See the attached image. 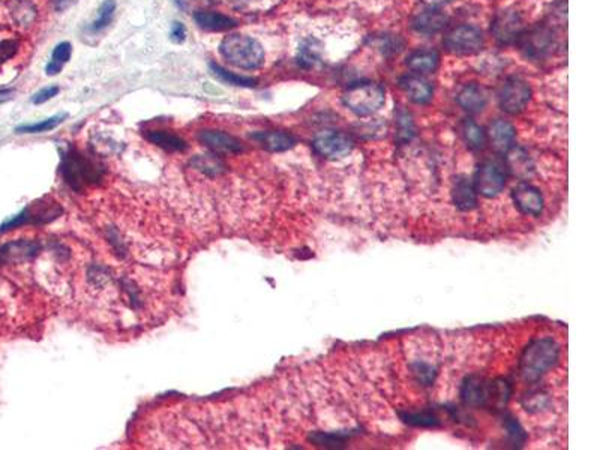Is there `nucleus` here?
Wrapping results in <instances>:
<instances>
[{
	"label": "nucleus",
	"mask_w": 600,
	"mask_h": 450,
	"mask_svg": "<svg viewBox=\"0 0 600 450\" xmlns=\"http://www.w3.org/2000/svg\"><path fill=\"white\" fill-rule=\"evenodd\" d=\"M398 122V140L401 143H407L414 136V124L411 116L407 112H399L396 116Z\"/></svg>",
	"instance_id": "473e14b6"
},
{
	"label": "nucleus",
	"mask_w": 600,
	"mask_h": 450,
	"mask_svg": "<svg viewBox=\"0 0 600 450\" xmlns=\"http://www.w3.org/2000/svg\"><path fill=\"white\" fill-rule=\"evenodd\" d=\"M524 401V407L527 411H541L548 405V395L543 392H534L530 393Z\"/></svg>",
	"instance_id": "f704fd0d"
},
{
	"label": "nucleus",
	"mask_w": 600,
	"mask_h": 450,
	"mask_svg": "<svg viewBox=\"0 0 600 450\" xmlns=\"http://www.w3.org/2000/svg\"><path fill=\"white\" fill-rule=\"evenodd\" d=\"M18 50V42L14 40L0 41V65L5 64L6 60L14 57Z\"/></svg>",
	"instance_id": "c9c22d12"
},
{
	"label": "nucleus",
	"mask_w": 600,
	"mask_h": 450,
	"mask_svg": "<svg viewBox=\"0 0 600 450\" xmlns=\"http://www.w3.org/2000/svg\"><path fill=\"white\" fill-rule=\"evenodd\" d=\"M251 138L267 152H286L296 144V138L284 131H260L251 134Z\"/></svg>",
	"instance_id": "2eb2a0df"
},
{
	"label": "nucleus",
	"mask_w": 600,
	"mask_h": 450,
	"mask_svg": "<svg viewBox=\"0 0 600 450\" xmlns=\"http://www.w3.org/2000/svg\"><path fill=\"white\" fill-rule=\"evenodd\" d=\"M347 439H350V434H344V432H336V434L314 432L310 435V440L312 443L318 446H324V447H341L344 446Z\"/></svg>",
	"instance_id": "c756f323"
},
{
	"label": "nucleus",
	"mask_w": 600,
	"mask_h": 450,
	"mask_svg": "<svg viewBox=\"0 0 600 450\" xmlns=\"http://www.w3.org/2000/svg\"><path fill=\"white\" fill-rule=\"evenodd\" d=\"M221 56L233 66L240 69H259L264 64L261 44L245 35H230L219 45Z\"/></svg>",
	"instance_id": "7ed1b4c3"
},
{
	"label": "nucleus",
	"mask_w": 600,
	"mask_h": 450,
	"mask_svg": "<svg viewBox=\"0 0 600 450\" xmlns=\"http://www.w3.org/2000/svg\"><path fill=\"white\" fill-rule=\"evenodd\" d=\"M449 23V17L443 11L431 8L418 14L413 20V28L422 35H435L442 32Z\"/></svg>",
	"instance_id": "dca6fc26"
},
{
	"label": "nucleus",
	"mask_w": 600,
	"mask_h": 450,
	"mask_svg": "<svg viewBox=\"0 0 600 450\" xmlns=\"http://www.w3.org/2000/svg\"><path fill=\"white\" fill-rule=\"evenodd\" d=\"M512 199L519 212L530 216H539L543 212V197L541 191L533 185L521 182L512 189Z\"/></svg>",
	"instance_id": "f8f14e48"
},
{
	"label": "nucleus",
	"mask_w": 600,
	"mask_h": 450,
	"mask_svg": "<svg viewBox=\"0 0 600 450\" xmlns=\"http://www.w3.org/2000/svg\"><path fill=\"white\" fill-rule=\"evenodd\" d=\"M175 2H176V5H177L179 8H182V9L185 8V5H187V0H175Z\"/></svg>",
	"instance_id": "a19ab883"
},
{
	"label": "nucleus",
	"mask_w": 600,
	"mask_h": 450,
	"mask_svg": "<svg viewBox=\"0 0 600 450\" xmlns=\"http://www.w3.org/2000/svg\"><path fill=\"white\" fill-rule=\"evenodd\" d=\"M185 38H187L185 24L180 23V21H175L173 26H171V30H170V40L179 44V42L185 41Z\"/></svg>",
	"instance_id": "4c0bfd02"
},
{
	"label": "nucleus",
	"mask_w": 600,
	"mask_h": 450,
	"mask_svg": "<svg viewBox=\"0 0 600 450\" xmlns=\"http://www.w3.org/2000/svg\"><path fill=\"white\" fill-rule=\"evenodd\" d=\"M57 93H59V88H57V86H48V88H45V89H41L38 93H35V95H33V98H32V102H33L35 105L44 104V102H47V101L53 100Z\"/></svg>",
	"instance_id": "e433bc0d"
},
{
	"label": "nucleus",
	"mask_w": 600,
	"mask_h": 450,
	"mask_svg": "<svg viewBox=\"0 0 600 450\" xmlns=\"http://www.w3.org/2000/svg\"><path fill=\"white\" fill-rule=\"evenodd\" d=\"M194 21L197 26L209 32H227L237 26V21L228 16L219 14L215 11H197L194 14Z\"/></svg>",
	"instance_id": "a211bd4d"
},
{
	"label": "nucleus",
	"mask_w": 600,
	"mask_h": 450,
	"mask_svg": "<svg viewBox=\"0 0 600 450\" xmlns=\"http://www.w3.org/2000/svg\"><path fill=\"white\" fill-rule=\"evenodd\" d=\"M72 54V45L69 42H60L54 47L52 54V62L47 65V76H57L62 71L64 65L68 62Z\"/></svg>",
	"instance_id": "a878e982"
},
{
	"label": "nucleus",
	"mask_w": 600,
	"mask_h": 450,
	"mask_svg": "<svg viewBox=\"0 0 600 450\" xmlns=\"http://www.w3.org/2000/svg\"><path fill=\"white\" fill-rule=\"evenodd\" d=\"M531 96L529 83L519 77L507 78L498 92V102L501 110L509 114H518L527 107Z\"/></svg>",
	"instance_id": "6e6552de"
},
{
	"label": "nucleus",
	"mask_w": 600,
	"mask_h": 450,
	"mask_svg": "<svg viewBox=\"0 0 600 450\" xmlns=\"http://www.w3.org/2000/svg\"><path fill=\"white\" fill-rule=\"evenodd\" d=\"M401 418L406 423L413 425V427H422V428L437 427V425L440 423V419L437 418L435 413L430 410H423L418 413H404V415H401Z\"/></svg>",
	"instance_id": "cd10ccee"
},
{
	"label": "nucleus",
	"mask_w": 600,
	"mask_h": 450,
	"mask_svg": "<svg viewBox=\"0 0 600 450\" xmlns=\"http://www.w3.org/2000/svg\"><path fill=\"white\" fill-rule=\"evenodd\" d=\"M461 136L464 143L469 146L471 150H483L488 144L486 131L477 125L473 120H464L461 125Z\"/></svg>",
	"instance_id": "5701e85b"
},
{
	"label": "nucleus",
	"mask_w": 600,
	"mask_h": 450,
	"mask_svg": "<svg viewBox=\"0 0 600 450\" xmlns=\"http://www.w3.org/2000/svg\"><path fill=\"white\" fill-rule=\"evenodd\" d=\"M486 136L498 153H507L513 148V144H515L517 131L509 122L497 119L489 126Z\"/></svg>",
	"instance_id": "4468645a"
},
{
	"label": "nucleus",
	"mask_w": 600,
	"mask_h": 450,
	"mask_svg": "<svg viewBox=\"0 0 600 450\" xmlns=\"http://www.w3.org/2000/svg\"><path fill=\"white\" fill-rule=\"evenodd\" d=\"M209 68L212 71V74L225 84H230V86H239V88H255L257 86V80L252 77H245V76H239L235 74V72H231L223 66H219L215 62L209 64Z\"/></svg>",
	"instance_id": "393cba45"
},
{
	"label": "nucleus",
	"mask_w": 600,
	"mask_h": 450,
	"mask_svg": "<svg viewBox=\"0 0 600 450\" xmlns=\"http://www.w3.org/2000/svg\"><path fill=\"white\" fill-rule=\"evenodd\" d=\"M114 12H116L114 0H105V2L100 6V9H98V17L92 24V29L95 32H98V30H102L104 28H107L108 24L113 21Z\"/></svg>",
	"instance_id": "2f4dec72"
},
{
	"label": "nucleus",
	"mask_w": 600,
	"mask_h": 450,
	"mask_svg": "<svg viewBox=\"0 0 600 450\" xmlns=\"http://www.w3.org/2000/svg\"><path fill=\"white\" fill-rule=\"evenodd\" d=\"M491 32L500 44L517 42L524 33V21L517 11H500L493 20Z\"/></svg>",
	"instance_id": "9b49d317"
},
{
	"label": "nucleus",
	"mask_w": 600,
	"mask_h": 450,
	"mask_svg": "<svg viewBox=\"0 0 600 450\" xmlns=\"http://www.w3.org/2000/svg\"><path fill=\"white\" fill-rule=\"evenodd\" d=\"M191 165L194 167V168H197V170H200L201 173H204V174H207V176H211V177H215V176H218L219 173H223L224 172V165H223V162L218 160V158H215V156H212V155H197L194 158V160L191 161Z\"/></svg>",
	"instance_id": "bb28decb"
},
{
	"label": "nucleus",
	"mask_w": 600,
	"mask_h": 450,
	"mask_svg": "<svg viewBox=\"0 0 600 450\" xmlns=\"http://www.w3.org/2000/svg\"><path fill=\"white\" fill-rule=\"evenodd\" d=\"M518 41L521 42V48L525 56L534 60L545 59L553 53L555 47L554 30L545 26V24H542V26L539 24V26L533 28L530 32L522 33Z\"/></svg>",
	"instance_id": "1a4fd4ad"
},
{
	"label": "nucleus",
	"mask_w": 600,
	"mask_h": 450,
	"mask_svg": "<svg viewBox=\"0 0 600 450\" xmlns=\"http://www.w3.org/2000/svg\"><path fill=\"white\" fill-rule=\"evenodd\" d=\"M422 2L426 4V5H430L431 8H437V6H442V5L452 2V0H422Z\"/></svg>",
	"instance_id": "ea45409f"
},
{
	"label": "nucleus",
	"mask_w": 600,
	"mask_h": 450,
	"mask_svg": "<svg viewBox=\"0 0 600 450\" xmlns=\"http://www.w3.org/2000/svg\"><path fill=\"white\" fill-rule=\"evenodd\" d=\"M199 140L209 148L212 152L219 155L227 153H240L243 150L242 143L230 136V134L218 129H203L199 132Z\"/></svg>",
	"instance_id": "ddd939ff"
},
{
	"label": "nucleus",
	"mask_w": 600,
	"mask_h": 450,
	"mask_svg": "<svg viewBox=\"0 0 600 450\" xmlns=\"http://www.w3.org/2000/svg\"><path fill=\"white\" fill-rule=\"evenodd\" d=\"M512 395L507 380H488L481 375H469L461 384V399L469 407L503 410Z\"/></svg>",
	"instance_id": "f257e3e1"
},
{
	"label": "nucleus",
	"mask_w": 600,
	"mask_h": 450,
	"mask_svg": "<svg viewBox=\"0 0 600 450\" xmlns=\"http://www.w3.org/2000/svg\"><path fill=\"white\" fill-rule=\"evenodd\" d=\"M440 56L433 50H418L407 57V66L416 74H431L438 66Z\"/></svg>",
	"instance_id": "412c9836"
},
{
	"label": "nucleus",
	"mask_w": 600,
	"mask_h": 450,
	"mask_svg": "<svg viewBox=\"0 0 600 450\" xmlns=\"http://www.w3.org/2000/svg\"><path fill=\"white\" fill-rule=\"evenodd\" d=\"M353 140L347 134L339 131H323L312 141L314 152L326 160H338L353 149Z\"/></svg>",
	"instance_id": "9d476101"
},
{
	"label": "nucleus",
	"mask_w": 600,
	"mask_h": 450,
	"mask_svg": "<svg viewBox=\"0 0 600 450\" xmlns=\"http://www.w3.org/2000/svg\"><path fill=\"white\" fill-rule=\"evenodd\" d=\"M322 48H323V45H322L320 41H317L314 38L305 40L299 47L298 64L302 68H312L315 64L320 62Z\"/></svg>",
	"instance_id": "b1692460"
},
{
	"label": "nucleus",
	"mask_w": 600,
	"mask_h": 450,
	"mask_svg": "<svg viewBox=\"0 0 600 450\" xmlns=\"http://www.w3.org/2000/svg\"><path fill=\"white\" fill-rule=\"evenodd\" d=\"M457 101L465 112L481 113L486 107L488 96L485 89L481 88L479 84L471 83L461 89V92L457 96Z\"/></svg>",
	"instance_id": "aec40b11"
},
{
	"label": "nucleus",
	"mask_w": 600,
	"mask_h": 450,
	"mask_svg": "<svg viewBox=\"0 0 600 450\" xmlns=\"http://www.w3.org/2000/svg\"><path fill=\"white\" fill-rule=\"evenodd\" d=\"M384 89L375 83H358L342 95V102L358 116H371L384 105Z\"/></svg>",
	"instance_id": "20e7f679"
},
{
	"label": "nucleus",
	"mask_w": 600,
	"mask_h": 450,
	"mask_svg": "<svg viewBox=\"0 0 600 450\" xmlns=\"http://www.w3.org/2000/svg\"><path fill=\"white\" fill-rule=\"evenodd\" d=\"M452 199L457 208L462 212H470L477 208V192L473 182L467 177L459 176L455 179L452 189Z\"/></svg>",
	"instance_id": "f3484780"
},
{
	"label": "nucleus",
	"mask_w": 600,
	"mask_h": 450,
	"mask_svg": "<svg viewBox=\"0 0 600 450\" xmlns=\"http://www.w3.org/2000/svg\"><path fill=\"white\" fill-rule=\"evenodd\" d=\"M62 173L66 184L76 191H80L100 180L102 176V168L78 150L69 149L64 156Z\"/></svg>",
	"instance_id": "39448f33"
},
{
	"label": "nucleus",
	"mask_w": 600,
	"mask_h": 450,
	"mask_svg": "<svg viewBox=\"0 0 600 450\" xmlns=\"http://www.w3.org/2000/svg\"><path fill=\"white\" fill-rule=\"evenodd\" d=\"M14 95V89H0V104L9 101Z\"/></svg>",
	"instance_id": "58836bf2"
},
{
	"label": "nucleus",
	"mask_w": 600,
	"mask_h": 450,
	"mask_svg": "<svg viewBox=\"0 0 600 450\" xmlns=\"http://www.w3.org/2000/svg\"><path fill=\"white\" fill-rule=\"evenodd\" d=\"M485 45L483 32L470 24L452 29L445 38V47L453 54H474Z\"/></svg>",
	"instance_id": "0eeeda50"
},
{
	"label": "nucleus",
	"mask_w": 600,
	"mask_h": 450,
	"mask_svg": "<svg viewBox=\"0 0 600 450\" xmlns=\"http://www.w3.org/2000/svg\"><path fill=\"white\" fill-rule=\"evenodd\" d=\"M66 119V114H57L53 116L50 119H45L38 122V124H32V125H23L17 128L18 134H40V132H48L54 129L56 126H59L62 122Z\"/></svg>",
	"instance_id": "c85d7f7f"
},
{
	"label": "nucleus",
	"mask_w": 600,
	"mask_h": 450,
	"mask_svg": "<svg viewBox=\"0 0 600 450\" xmlns=\"http://www.w3.org/2000/svg\"><path fill=\"white\" fill-rule=\"evenodd\" d=\"M503 425H505V430H506V432H507V437H509V440L513 443V446H518V447H521L524 443H525V440H527V434H525V431H524V428L521 427L519 425V422L513 418V416H510V415H506L505 418H503Z\"/></svg>",
	"instance_id": "7c9ffc66"
},
{
	"label": "nucleus",
	"mask_w": 600,
	"mask_h": 450,
	"mask_svg": "<svg viewBox=\"0 0 600 450\" xmlns=\"http://www.w3.org/2000/svg\"><path fill=\"white\" fill-rule=\"evenodd\" d=\"M413 372L416 377H418V380L423 383V386H431V383L435 379V369L431 367V365H426V363L413 365Z\"/></svg>",
	"instance_id": "72a5a7b5"
},
{
	"label": "nucleus",
	"mask_w": 600,
	"mask_h": 450,
	"mask_svg": "<svg viewBox=\"0 0 600 450\" xmlns=\"http://www.w3.org/2000/svg\"><path fill=\"white\" fill-rule=\"evenodd\" d=\"M507 182V167L501 160H486L476 170L473 185L477 194L495 199L503 192Z\"/></svg>",
	"instance_id": "423d86ee"
},
{
	"label": "nucleus",
	"mask_w": 600,
	"mask_h": 450,
	"mask_svg": "<svg viewBox=\"0 0 600 450\" xmlns=\"http://www.w3.org/2000/svg\"><path fill=\"white\" fill-rule=\"evenodd\" d=\"M146 138L165 152H185L188 149L187 141L170 131H149L146 132Z\"/></svg>",
	"instance_id": "4be33fe9"
},
{
	"label": "nucleus",
	"mask_w": 600,
	"mask_h": 450,
	"mask_svg": "<svg viewBox=\"0 0 600 450\" xmlns=\"http://www.w3.org/2000/svg\"><path fill=\"white\" fill-rule=\"evenodd\" d=\"M560 359V347L553 338L531 341L519 359V374L525 381L536 383L553 369Z\"/></svg>",
	"instance_id": "f03ea898"
},
{
	"label": "nucleus",
	"mask_w": 600,
	"mask_h": 450,
	"mask_svg": "<svg viewBox=\"0 0 600 450\" xmlns=\"http://www.w3.org/2000/svg\"><path fill=\"white\" fill-rule=\"evenodd\" d=\"M399 88L416 104H426L433 98V88L419 76H406L399 80Z\"/></svg>",
	"instance_id": "6ab92c4d"
}]
</instances>
